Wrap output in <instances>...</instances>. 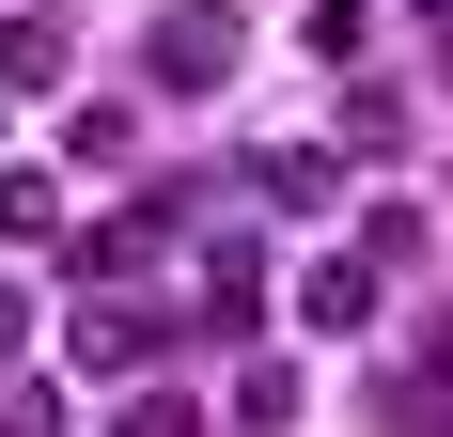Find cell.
I'll use <instances>...</instances> for the list:
<instances>
[{
  "label": "cell",
  "mask_w": 453,
  "mask_h": 437,
  "mask_svg": "<svg viewBox=\"0 0 453 437\" xmlns=\"http://www.w3.org/2000/svg\"><path fill=\"white\" fill-rule=\"evenodd\" d=\"M234 63H250L234 0H157L141 16V94H234Z\"/></svg>",
  "instance_id": "6da1fadb"
},
{
  "label": "cell",
  "mask_w": 453,
  "mask_h": 437,
  "mask_svg": "<svg viewBox=\"0 0 453 437\" xmlns=\"http://www.w3.org/2000/svg\"><path fill=\"white\" fill-rule=\"evenodd\" d=\"M375 297H391V281H375L360 250H313V265H297V328H313V344H360Z\"/></svg>",
  "instance_id": "7a4b0ae2"
},
{
  "label": "cell",
  "mask_w": 453,
  "mask_h": 437,
  "mask_svg": "<svg viewBox=\"0 0 453 437\" xmlns=\"http://www.w3.org/2000/svg\"><path fill=\"white\" fill-rule=\"evenodd\" d=\"M63 63H79V32H63L47 0H16V16H0V94H63Z\"/></svg>",
  "instance_id": "3957f363"
},
{
  "label": "cell",
  "mask_w": 453,
  "mask_h": 437,
  "mask_svg": "<svg viewBox=\"0 0 453 437\" xmlns=\"http://www.w3.org/2000/svg\"><path fill=\"white\" fill-rule=\"evenodd\" d=\"M250 312H266V250H250V234H203V328H250Z\"/></svg>",
  "instance_id": "277c9868"
},
{
  "label": "cell",
  "mask_w": 453,
  "mask_h": 437,
  "mask_svg": "<svg viewBox=\"0 0 453 437\" xmlns=\"http://www.w3.org/2000/svg\"><path fill=\"white\" fill-rule=\"evenodd\" d=\"M250 188H266L281 218H313L328 188H344V157H328V141H266V157H250Z\"/></svg>",
  "instance_id": "5b68a950"
},
{
  "label": "cell",
  "mask_w": 453,
  "mask_h": 437,
  "mask_svg": "<svg viewBox=\"0 0 453 437\" xmlns=\"http://www.w3.org/2000/svg\"><path fill=\"white\" fill-rule=\"evenodd\" d=\"M63 359H79V375H141V359H157V328H141L126 297H94L79 328H63Z\"/></svg>",
  "instance_id": "8992f818"
},
{
  "label": "cell",
  "mask_w": 453,
  "mask_h": 437,
  "mask_svg": "<svg viewBox=\"0 0 453 437\" xmlns=\"http://www.w3.org/2000/svg\"><path fill=\"white\" fill-rule=\"evenodd\" d=\"M0 250H63V172H0Z\"/></svg>",
  "instance_id": "52a82bcc"
},
{
  "label": "cell",
  "mask_w": 453,
  "mask_h": 437,
  "mask_svg": "<svg viewBox=\"0 0 453 437\" xmlns=\"http://www.w3.org/2000/svg\"><path fill=\"white\" fill-rule=\"evenodd\" d=\"M297 359H250V375H234V437H297Z\"/></svg>",
  "instance_id": "ba28073f"
},
{
  "label": "cell",
  "mask_w": 453,
  "mask_h": 437,
  "mask_svg": "<svg viewBox=\"0 0 453 437\" xmlns=\"http://www.w3.org/2000/svg\"><path fill=\"white\" fill-rule=\"evenodd\" d=\"M63 157H79V172H126V157H141V110H126V94H94L79 126H63Z\"/></svg>",
  "instance_id": "9c48e42d"
},
{
  "label": "cell",
  "mask_w": 453,
  "mask_h": 437,
  "mask_svg": "<svg viewBox=\"0 0 453 437\" xmlns=\"http://www.w3.org/2000/svg\"><path fill=\"white\" fill-rule=\"evenodd\" d=\"M344 157H407V94H391V79L344 94Z\"/></svg>",
  "instance_id": "30bf717a"
},
{
  "label": "cell",
  "mask_w": 453,
  "mask_h": 437,
  "mask_svg": "<svg viewBox=\"0 0 453 437\" xmlns=\"http://www.w3.org/2000/svg\"><path fill=\"white\" fill-rule=\"evenodd\" d=\"M360 265H375V281H391V265H422V218H407V203H375V218H360Z\"/></svg>",
  "instance_id": "8fae6325"
},
{
  "label": "cell",
  "mask_w": 453,
  "mask_h": 437,
  "mask_svg": "<svg viewBox=\"0 0 453 437\" xmlns=\"http://www.w3.org/2000/svg\"><path fill=\"white\" fill-rule=\"evenodd\" d=\"M110 437H203V406H188V391H126V422H110Z\"/></svg>",
  "instance_id": "7c38bea8"
},
{
  "label": "cell",
  "mask_w": 453,
  "mask_h": 437,
  "mask_svg": "<svg viewBox=\"0 0 453 437\" xmlns=\"http://www.w3.org/2000/svg\"><path fill=\"white\" fill-rule=\"evenodd\" d=\"M0 437H63V391H47V375H16V391H0Z\"/></svg>",
  "instance_id": "4fadbf2b"
},
{
  "label": "cell",
  "mask_w": 453,
  "mask_h": 437,
  "mask_svg": "<svg viewBox=\"0 0 453 437\" xmlns=\"http://www.w3.org/2000/svg\"><path fill=\"white\" fill-rule=\"evenodd\" d=\"M360 32H375V0H313V47H328V63H344Z\"/></svg>",
  "instance_id": "5bb4252c"
},
{
  "label": "cell",
  "mask_w": 453,
  "mask_h": 437,
  "mask_svg": "<svg viewBox=\"0 0 453 437\" xmlns=\"http://www.w3.org/2000/svg\"><path fill=\"white\" fill-rule=\"evenodd\" d=\"M407 375H422V391L453 406V312H422V359H407Z\"/></svg>",
  "instance_id": "9a60e30c"
},
{
  "label": "cell",
  "mask_w": 453,
  "mask_h": 437,
  "mask_svg": "<svg viewBox=\"0 0 453 437\" xmlns=\"http://www.w3.org/2000/svg\"><path fill=\"white\" fill-rule=\"evenodd\" d=\"M16 344H32V281H0V359H16Z\"/></svg>",
  "instance_id": "2e32d148"
},
{
  "label": "cell",
  "mask_w": 453,
  "mask_h": 437,
  "mask_svg": "<svg viewBox=\"0 0 453 437\" xmlns=\"http://www.w3.org/2000/svg\"><path fill=\"white\" fill-rule=\"evenodd\" d=\"M407 16H422V32H453V0H407Z\"/></svg>",
  "instance_id": "e0dca14e"
},
{
  "label": "cell",
  "mask_w": 453,
  "mask_h": 437,
  "mask_svg": "<svg viewBox=\"0 0 453 437\" xmlns=\"http://www.w3.org/2000/svg\"><path fill=\"white\" fill-rule=\"evenodd\" d=\"M438 94H453V32H438Z\"/></svg>",
  "instance_id": "ac0fdd59"
}]
</instances>
